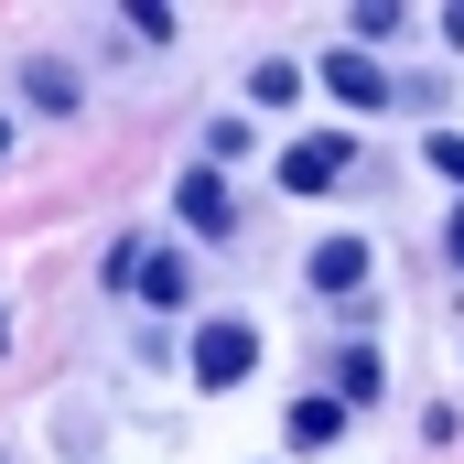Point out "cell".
Here are the masks:
<instances>
[{
  "instance_id": "13",
  "label": "cell",
  "mask_w": 464,
  "mask_h": 464,
  "mask_svg": "<svg viewBox=\"0 0 464 464\" xmlns=\"http://www.w3.org/2000/svg\"><path fill=\"white\" fill-rule=\"evenodd\" d=\"M443 248H454V270H464V206H454V227H443Z\"/></svg>"
},
{
  "instance_id": "5",
  "label": "cell",
  "mask_w": 464,
  "mask_h": 464,
  "mask_svg": "<svg viewBox=\"0 0 464 464\" xmlns=\"http://www.w3.org/2000/svg\"><path fill=\"white\" fill-rule=\"evenodd\" d=\"M140 303H151V314H184V303H195V270H184V248H151V259H140Z\"/></svg>"
},
{
  "instance_id": "10",
  "label": "cell",
  "mask_w": 464,
  "mask_h": 464,
  "mask_svg": "<svg viewBox=\"0 0 464 464\" xmlns=\"http://www.w3.org/2000/svg\"><path fill=\"white\" fill-rule=\"evenodd\" d=\"M237 151H248V119H217V130H206V162H217V173H227Z\"/></svg>"
},
{
  "instance_id": "8",
  "label": "cell",
  "mask_w": 464,
  "mask_h": 464,
  "mask_svg": "<svg viewBox=\"0 0 464 464\" xmlns=\"http://www.w3.org/2000/svg\"><path fill=\"white\" fill-rule=\"evenodd\" d=\"M346 432V400H292V454H324Z\"/></svg>"
},
{
  "instance_id": "12",
  "label": "cell",
  "mask_w": 464,
  "mask_h": 464,
  "mask_svg": "<svg viewBox=\"0 0 464 464\" xmlns=\"http://www.w3.org/2000/svg\"><path fill=\"white\" fill-rule=\"evenodd\" d=\"M421 151H432V173H454V184H464V130H432Z\"/></svg>"
},
{
  "instance_id": "4",
  "label": "cell",
  "mask_w": 464,
  "mask_h": 464,
  "mask_svg": "<svg viewBox=\"0 0 464 464\" xmlns=\"http://www.w3.org/2000/svg\"><path fill=\"white\" fill-rule=\"evenodd\" d=\"M76 98H87V87H76V65H65V54H33V65H22V109L76 119Z\"/></svg>"
},
{
  "instance_id": "2",
  "label": "cell",
  "mask_w": 464,
  "mask_h": 464,
  "mask_svg": "<svg viewBox=\"0 0 464 464\" xmlns=\"http://www.w3.org/2000/svg\"><path fill=\"white\" fill-rule=\"evenodd\" d=\"M346 162H356L346 130H314V140H292V151H281V184H292V195H324V184H346Z\"/></svg>"
},
{
  "instance_id": "14",
  "label": "cell",
  "mask_w": 464,
  "mask_h": 464,
  "mask_svg": "<svg viewBox=\"0 0 464 464\" xmlns=\"http://www.w3.org/2000/svg\"><path fill=\"white\" fill-rule=\"evenodd\" d=\"M0 151H11V119H0Z\"/></svg>"
},
{
  "instance_id": "11",
  "label": "cell",
  "mask_w": 464,
  "mask_h": 464,
  "mask_svg": "<svg viewBox=\"0 0 464 464\" xmlns=\"http://www.w3.org/2000/svg\"><path fill=\"white\" fill-rule=\"evenodd\" d=\"M346 400H378V346H346Z\"/></svg>"
},
{
  "instance_id": "9",
  "label": "cell",
  "mask_w": 464,
  "mask_h": 464,
  "mask_svg": "<svg viewBox=\"0 0 464 464\" xmlns=\"http://www.w3.org/2000/svg\"><path fill=\"white\" fill-rule=\"evenodd\" d=\"M248 98H259V109H292V98H303V65H292V54L248 65Z\"/></svg>"
},
{
  "instance_id": "6",
  "label": "cell",
  "mask_w": 464,
  "mask_h": 464,
  "mask_svg": "<svg viewBox=\"0 0 464 464\" xmlns=\"http://www.w3.org/2000/svg\"><path fill=\"white\" fill-rule=\"evenodd\" d=\"M367 259H378L367 237H324V248H314L303 270H314V292H356V281H367Z\"/></svg>"
},
{
  "instance_id": "3",
  "label": "cell",
  "mask_w": 464,
  "mask_h": 464,
  "mask_svg": "<svg viewBox=\"0 0 464 464\" xmlns=\"http://www.w3.org/2000/svg\"><path fill=\"white\" fill-rule=\"evenodd\" d=\"M173 206H184V227H195V237H237V195H227L217 162H195V173L173 184Z\"/></svg>"
},
{
  "instance_id": "1",
  "label": "cell",
  "mask_w": 464,
  "mask_h": 464,
  "mask_svg": "<svg viewBox=\"0 0 464 464\" xmlns=\"http://www.w3.org/2000/svg\"><path fill=\"white\" fill-rule=\"evenodd\" d=\"M248 367H259V324H237V314H217V324L195 335V378H206V389H237Z\"/></svg>"
},
{
  "instance_id": "7",
  "label": "cell",
  "mask_w": 464,
  "mask_h": 464,
  "mask_svg": "<svg viewBox=\"0 0 464 464\" xmlns=\"http://www.w3.org/2000/svg\"><path fill=\"white\" fill-rule=\"evenodd\" d=\"M324 87H335L346 109H389V65H367V54H335V65H324Z\"/></svg>"
}]
</instances>
